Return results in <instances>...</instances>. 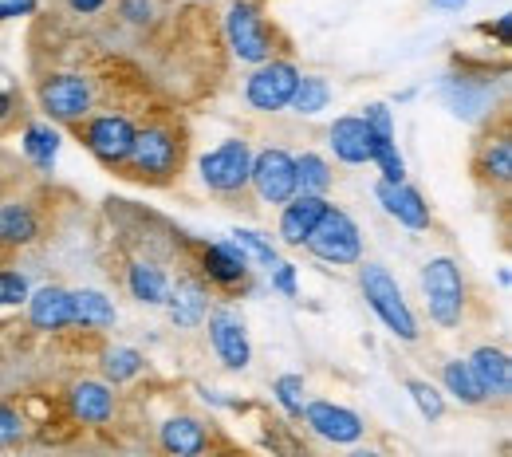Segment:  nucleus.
I'll return each instance as SVG.
<instances>
[{
	"label": "nucleus",
	"instance_id": "obj_1",
	"mask_svg": "<svg viewBox=\"0 0 512 457\" xmlns=\"http://www.w3.org/2000/svg\"><path fill=\"white\" fill-rule=\"evenodd\" d=\"M186 154H190L186 127L178 119L162 115V119L138 123L130 158L119 174L130 178V182H138V186H174L182 178Z\"/></svg>",
	"mask_w": 512,
	"mask_h": 457
},
{
	"label": "nucleus",
	"instance_id": "obj_2",
	"mask_svg": "<svg viewBox=\"0 0 512 457\" xmlns=\"http://www.w3.org/2000/svg\"><path fill=\"white\" fill-rule=\"evenodd\" d=\"M359 292H363L367 308L383 320V327L394 335V339H402V343H418V335H422V331H418V316H414V308L406 304L398 280L386 272L383 264L359 261Z\"/></svg>",
	"mask_w": 512,
	"mask_h": 457
},
{
	"label": "nucleus",
	"instance_id": "obj_3",
	"mask_svg": "<svg viewBox=\"0 0 512 457\" xmlns=\"http://www.w3.org/2000/svg\"><path fill=\"white\" fill-rule=\"evenodd\" d=\"M418 284H422V296H426V312L438 327L465 324V308H469V284H465V272L453 257H434V261L422 264L418 272Z\"/></svg>",
	"mask_w": 512,
	"mask_h": 457
},
{
	"label": "nucleus",
	"instance_id": "obj_4",
	"mask_svg": "<svg viewBox=\"0 0 512 457\" xmlns=\"http://www.w3.org/2000/svg\"><path fill=\"white\" fill-rule=\"evenodd\" d=\"M36 103L44 111L48 123H60V127H75L79 119H87L91 111H99V91H95V79L83 75V71H48L40 83H36Z\"/></svg>",
	"mask_w": 512,
	"mask_h": 457
},
{
	"label": "nucleus",
	"instance_id": "obj_5",
	"mask_svg": "<svg viewBox=\"0 0 512 457\" xmlns=\"http://www.w3.org/2000/svg\"><path fill=\"white\" fill-rule=\"evenodd\" d=\"M134 131H138V123L130 119L127 111H91L87 119H79L71 134L83 142V150L99 162V166H107V170H123L130 158V146H134Z\"/></svg>",
	"mask_w": 512,
	"mask_h": 457
},
{
	"label": "nucleus",
	"instance_id": "obj_6",
	"mask_svg": "<svg viewBox=\"0 0 512 457\" xmlns=\"http://www.w3.org/2000/svg\"><path fill=\"white\" fill-rule=\"evenodd\" d=\"M225 40L241 64H268L280 52V32L264 20V12L253 0H233L225 8Z\"/></svg>",
	"mask_w": 512,
	"mask_h": 457
},
{
	"label": "nucleus",
	"instance_id": "obj_7",
	"mask_svg": "<svg viewBox=\"0 0 512 457\" xmlns=\"http://www.w3.org/2000/svg\"><path fill=\"white\" fill-rule=\"evenodd\" d=\"M304 249L316 261L331 264V268H351L363 261V229L355 225V217L339 205H327L320 225L312 229V237L304 241Z\"/></svg>",
	"mask_w": 512,
	"mask_h": 457
},
{
	"label": "nucleus",
	"instance_id": "obj_8",
	"mask_svg": "<svg viewBox=\"0 0 512 457\" xmlns=\"http://www.w3.org/2000/svg\"><path fill=\"white\" fill-rule=\"evenodd\" d=\"M197 174H201L209 194L241 197L249 190V174H253V146L245 138H225L221 146L201 154Z\"/></svg>",
	"mask_w": 512,
	"mask_h": 457
},
{
	"label": "nucleus",
	"instance_id": "obj_9",
	"mask_svg": "<svg viewBox=\"0 0 512 457\" xmlns=\"http://www.w3.org/2000/svg\"><path fill=\"white\" fill-rule=\"evenodd\" d=\"M300 67L292 64V60H268V64H260L245 79V103L260 111V115H276V111H288V103H292V95H296V83H300Z\"/></svg>",
	"mask_w": 512,
	"mask_h": 457
},
{
	"label": "nucleus",
	"instance_id": "obj_10",
	"mask_svg": "<svg viewBox=\"0 0 512 457\" xmlns=\"http://www.w3.org/2000/svg\"><path fill=\"white\" fill-rule=\"evenodd\" d=\"M249 190L264 205H284L296 197V154L284 146H264L253 154V174H249Z\"/></svg>",
	"mask_w": 512,
	"mask_h": 457
},
{
	"label": "nucleus",
	"instance_id": "obj_11",
	"mask_svg": "<svg viewBox=\"0 0 512 457\" xmlns=\"http://www.w3.org/2000/svg\"><path fill=\"white\" fill-rule=\"evenodd\" d=\"M308 434H316L327 446H359L367 438V418L355 414L351 406H339V402H327V398H316L304 406V418Z\"/></svg>",
	"mask_w": 512,
	"mask_h": 457
},
{
	"label": "nucleus",
	"instance_id": "obj_12",
	"mask_svg": "<svg viewBox=\"0 0 512 457\" xmlns=\"http://www.w3.org/2000/svg\"><path fill=\"white\" fill-rule=\"evenodd\" d=\"M205 331H209V347L225 371H245L253 363V343H249V327L241 320V312L213 308L205 316Z\"/></svg>",
	"mask_w": 512,
	"mask_h": 457
},
{
	"label": "nucleus",
	"instance_id": "obj_13",
	"mask_svg": "<svg viewBox=\"0 0 512 457\" xmlns=\"http://www.w3.org/2000/svg\"><path fill=\"white\" fill-rule=\"evenodd\" d=\"M197 276L209 284V288H245L249 276H253V264L249 257L233 245V241H205L197 245Z\"/></svg>",
	"mask_w": 512,
	"mask_h": 457
},
{
	"label": "nucleus",
	"instance_id": "obj_14",
	"mask_svg": "<svg viewBox=\"0 0 512 457\" xmlns=\"http://www.w3.org/2000/svg\"><path fill=\"white\" fill-rule=\"evenodd\" d=\"M64 406L75 426H111L119 414V394L103 379H75L64 394Z\"/></svg>",
	"mask_w": 512,
	"mask_h": 457
},
{
	"label": "nucleus",
	"instance_id": "obj_15",
	"mask_svg": "<svg viewBox=\"0 0 512 457\" xmlns=\"http://www.w3.org/2000/svg\"><path fill=\"white\" fill-rule=\"evenodd\" d=\"M217 430L213 422L197 418V414H170L158 426V450L166 457H205L217 446Z\"/></svg>",
	"mask_w": 512,
	"mask_h": 457
},
{
	"label": "nucleus",
	"instance_id": "obj_16",
	"mask_svg": "<svg viewBox=\"0 0 512 457\" xmlns=\"http://www.w3.org/2000/svg\"><path fill=\"white\" fill-rule=\"evenodd\" d=\"M170 312V324L193 331V327L205 324V316L213 312V288L197 276V272H182L178 280H170V292H166V304Z\"/></svg>",
	"mask_w": 512,
	"mask_h": 457
},
{
	"label": "nucleus",
	"instance_id": "obj_17",
	"mask_svg": "<svg viewBox=\"0 0 512 457\" xmlns=\"http://www.w3.org/2000/svg\"><path fill=\"white\" fill-rule=\"evenodd\" d=\"M473 178L489 190H509L512 182V138L509 131H489L473 146Z\"/></svg>",
	"mask_w": 512,
	"mask_h": 457
},
{
	"label": "nucleus",
	"instance_id": "obj_18",
	"mask_svg": "<svg viewBox=\"0 0 512 457\" xmlns=\"http://www.w3.org/2000/svg\"><path fill=\"white\" fill-rule=\"evenodd\" d=\"M44 233L36 197H0V249H28Z\"/></svg>",
	"mask_w": 512,
	"mask_h": 457
},
{
	"label": "nucleus",
	"instance_id": "obj_19",
	"mask_svg": "<svg viewBox=\"0 0 512 457\" xmlns=\"http://www.w3.org/2000/svg\"><path fill=\"white\" fill-rule=\"evenodd\" d=\"M375 197L386 209V217H394L402 229H430L434 225V213H430V201L422 197V190H414L410 182H379L375 186Z\"/></svg>",
	"mask_w": 512,
	"mask_h": 457
},
{
	"label": "nucleus",
	"instance_id": "obj_20",
	"mask_svg": "<svg viewBox=\"0 0 512 457\" xmlns=\"http://www.w3.org/2000/svg\"><path fill=\"white\" fill-rule=\"evenodd\" d=\"M28 324L44 335H60L67 327H75V304H71V288L64 284H44L28 296Z\"/></svg>",
	"mask_w": 512,
	"mask_h": 457
},
{
	"label": "nucleus",
	"instance_id": "obj_21",
	"mask_svg": "<svg viewBox=\"0 0 512 457\" xmlns=\"http://www.w3.org/2000/svg\"><path fill=\"white\" fill-rule=\"evenodd\" d=\"M469 371H473V379H477V387L485 391V402H509L512 394V359L505 347H493V343H485V347H477L469 359Z\"/></svg>",
	"mask_w": 512,
	"mask_h": 457
},
{
	"label": "nucleus",
	"instance_id": "obj_22",
	"mask_svg": "<svg viewBox=\"0 0 512 457\" xmlns=\"http://www.w3.org/2000/svg\"><path fill=\"white\" fill-rule=\"evenodd\" d=\"M327 197H316V194H296L292 201H284L280 205V221H276V229H280V241L288 245V249H304V241L312 237V229L320 225V217L327 213Z\"/></svg>",
	"mask_w": 512,
	"mask_h": 457
},
{
	"label": "nucleus",
	"instance_id": "obj_23",
	"mask_svg": "<svg viewBox=\"0 0 512 457\" xmlns=\"http://www.w3.org/2000/svg\"><path fill=\"white\" fill-rule=\"evenodd\" d=\"M442 99L457 119H481L485 111H493V83H481L473 75H446L442 79Z\"/></svg>",
	"mask_w": 512,
	"mask_h": 457
},
{
	"label": "nucleus",
	"instance_id": "obj_24",
	"mask_svg": "<svg viewBox=\"0 0 512 457\" xmlns=\"http://www.w3.org/2000/svg\"><path fill=\"white\" fill-rule=\"evenodd\" d=\"M123 284H127L130 300H138L142 308H162L166 292H170V272L154 257H134V261H127Z\"/></svg>",
	"mask_w": 512,
	"mask_h": 457
},
{
	"label": "nucleus",
	"instance_id": "obj_25",
	"mask_svg": "<svg viewBox=\"0 0 512 457\" xmlns=\"http://www.w3.org/2000/svg\"><path fill=\"white\" fill-rule=\"evenodd\" d=\"M331 154L343 162V166H367L371 162V131L363 123V115H339L331 123Z\"/></svg>",
	"mask_w": 512,
	"mask_h": 457
},
{
	"label": "nucleus",
	"instance_id": "obj_26",
	"mask_svg": "<svg viewBox=\"0 0 512 457\" xmlns=\"http://www.w3.org/2000/svg\"><path fill=\"white\" fill-rule=\"evenodd\" d=\"M71 304H75V327H83V331H107L119 324L115 300L95 288H71Z\"/></svg>",
	"mask_w": 512,
	"mask_h": 457
},
{
	"label": "nucleus",
	"instance_id": "obj_27",
	"mask_svg": "<svg viewBox=\"0 0 512 457\" xmlns=\"http://www.w3.org/2000/svg\"><path fill=\"white\" fill-rule=\"evenodd\" d=\"M20 150H24V158L40 174H52L56 170V158H60V131L52 123H28L24 134H20Z\"/></svg>",
	"mask_w": 512,
	"mask_h": 457
},
{
	"label": "nucleus",
	"instance_id": "obj_28",
	"mask_svg": "<svg viewBox=\"0 0 512 457\" xmlns=\"http://www.w3.org/2000/svg\"><path fill=\"white\" fill-rule=\"evenodd\" d=\"M442 394H449V398H457L461 406H489L485 402V391L477 387V379H473V371H469V363L465 359H446L442 363V387H438Z\"/></svg>",
	"mask_w": 512,
	"mask_h": 457
},
{
	"label": "nucleus",
	"instance_id": "obj_29",
	"mask_svg": "<svg viewBox=\"0 0 512 457\" xmlns=\"http://www.w3.org/2000/svg\"><path fill=\"white\" fill-rule=\"evenodd\" d=\"M99 371H103V383L107 387H123V383L138 379L146 371V355L138 347H107L99 355Z\"/></svg>",
	"mask_w": 512,
	"mask_h": 457
},
{
	"label": "nucleus",
	"instance_id": "obj_30",
	"mask_svg": "<svg viewBox=\"0 0 512 457\" xmlns=\"http://www.w3.org/2000/svg\"><path fill=\"white\" fill-rule=\"evenodd\" d=\"M331 186H335V170H331V162L323 154H316V150L296 154V194L327 197Z\"/></svg>",
	"mask_w": 512,
	"mask_h": 457
},
{
	"label": "nucleus",
	"instance_id": "obj_31",
	"mask_svg": "<svg viewBox=\"0 0 512 457\" xmlns=\"http://www.w3.org/2000/svg\"><path fill=\"white\" fill-rule=\"evenodd\" d=\"M296 115H304V119H312V115H323L327 107H331V83L323 79V75H300V83H296V95H292V103H288Z\"/></svg>",
	"mask_w": 512,
	"mask_h": 457
},
{
	"label": "nucleus",
	"instance_id": "obj_32",
	"mask_svg": "<svg viewBox=\"0 0 512 457\" xmlns=\"http://www.w3.org/2000/svg\"><path fill=\"white\" fill-rule=\"evenodd\" d=\"M28 434H32L28 414H24L16 402L0 398V454H4V450H20V446L28 442Z\"/></svg>",
	"mask_w": 512,
	"mask_h": 457
},
{
	"label": "nucleus",
	"instance_id": "obj_33",
	"mask_svg": "<svg viewBox=\"0 0 512 457\" xmlns=\"http://www.w3.org/2000/svg\"><path fill=\"white\" fill-rule=\"evenodd\" d=\"M272 398L280 402V410H284L292 422H300V418H304V406H308V379H304V375H280V379L272 383Z\"/></svg>",
	"mask_w": 512,
	"mask_h": 457
},
{
	"label": "nucleus",
	"instance_id": "obj_34",
	"mask_svg": "<svg viewBox=\"0 0 512 457\" xmlns=\"http://www.w3.org/2000/svg\"><path fill=\"white\" fill-rule=\"evenodd\" d=\"M233 245L249 257V264H260V268H276L280 264V253H276V245L264 237V233H256V229H233Z\"/></svg>",
	"mask_w": 512,
	"mask_h": 457
},
{
	"label": "nucleus",
	"instance_id": "obj_35",
	"mask_svg": "<svg viewBox=\"0 0 512 457\" xmlns=\"http://www.w3.org/2000/svg\"><path fill=\"white\" fill-rule=\"evenodd\" d=\"M406 391H410L414 406L422 410L426 422H442L446 418V394L438 391L430 379H406Z\"/></svg>",
	"mask_w": 512,
	"mask_h": 457
},
{
	"label": "nucleus",
	"instance_id": "obj_36",
	"mask_svg": "<svg viewBox=\"0 0 512 457\" xmlns=\"http://www.w3.org/2000/svg\"><path fill=\"white\" fill-rule=\"evenodd\" d=\"M28 296H32L28 276L16 268H0V308H20L28 304Z\"/></svg>",
	"mask_w": 512,
	"mask_h": 457
},
{
	"label": "nucleus",
	"instance_id": "obj_37",
	"mask_svg": "<svg viewBox=\"0 0 512 457\" xmlns=\"http://www.w3.org/2000/svg\"><path fill=\"white\" fill-rule=\"evenodd\" d=\"M24 119V95L16 87H0V134H8Z\"/></svg>",
	"mask_w": 512,
	"mask_h": 457
},
{
	"label": "nucleus",
	"instance_id": "obj_38",
	"mask_svg": "<svg viewBox=\"0 0 512 457\" xmlns=\"http://www.w3.org/2000/svg\"><path fill=\"white\" fill-rule=\"evenodd\" d=\"M363 123L375 138H394V115H390L386 103H367L363 107Z\"/></svg>",
	"mask_w": 512,
	"mask_h": 457
},
{
	"label": "nucleus",
	"instance_id": "obj_39",
	"mask_svg": "<svg viewBox=\"0 0 512 457\" xmlns=\"http://www.w3.org/2000/svg\"><path fill=\"white\" fill-rule=\"evenodd\" d=\"M154 0H123V20L134 28H150L154 24Z\"/></svg>",
	"mask_w": 512,
	"mask_h": 457
},
{
	"label": "nucleus",
	"instance_id": "obj_40",
	"mask_svg": "<svg viewBox=\"0 0 512 457\" xmlns=\"http://www.w3.org/2000/svg\"><path fill=\"white\" fill-rule=\"evenodd\" d=\"M268 276H272V288H276L280 296H288V300H296V296H300V288H296V264L280 261Z\"/></svg>",
	"mask_w": 512,
	"mask_h": 457
},
{
	"label": "nucleus",
	"instance_id": "obj_41",
	"mask_svg": "<svg viewBox=\"0 0 512 457\" xmlns=\"http://www.w3.org/2000/svg\"><path fill=\"white\" fill-rule=\"evenodd\" d=\"M40 8V0H0V24L4 20H20V16H32Z\"/></svg>",
	"mask_w": 512,
	"mask_h": 457
},
{
	"label": "nucleus",
	"instance_id": "obj_42",
	"mask_svg": "<svg viewBox=\"0 0 512 457\" xmlns=\"http://www.w3.org/2000/svg\"><path fill=\"white\" fill-rule=\"evenodd\" d=\"M485 32H489V36H497V40L509 48L512 44V16L509 12H505V16H497V24H485Z\"/></svg>",
	"mask_w": 512,
	"mask_h": 457
},
{
	"label": "nucleus",
	"instance_id": "obj_43",
	"mask_svg": "<svg viewBox=\"0 0 512 457\" xmlns=\"http://www.w3.org/2000/svg\"><path fill=\"white\" fill-rule=\"evenodd\" d=\"M67 8H71L75 16H95V12L107 8V0H67Z\"/></svg>",
	"mask_w": 512,
	"mask_h": 457
},
{
	"label": "nucleus",
	"instance_id": "obj_44",
	"mask_svg": "<svg viewBox=\"0 0 512 457\" xmlns=\"http://www.w3.org/2000/svg\"><path fill=\"white\" fill-rule=\"evenodd\" d=\"M469 0H430V8H442V12H461Z\"/></svg>",
	"mask_w": 512,
	"mask_h": 457
},
{
	"label": "nucleus",
	"instance_id": "obj_45",
	"mask_svg": "<svg viewBox=\"0 0 512 457\" xmlns=\"http://www.w3.org/2000/svg\"><path fill=\"white\" fill-rule=\"evenodd\" d=\"M205 457H245V454H241V450H233V446H221V442H217Z\"/></svg>",
	"mask_w": 512,
	"mask_h": 457
},
{
	"label": "nucleus",
	"instance_id": "obj_46",
	"mask_svg": "<svg viewBox=\"0 0 512 457\" xmlns=\"http://www.w3.org/2000/svg\"><path fill=\"white\" fill-rule=\"evenodd\" d=\"M347 457H386V454H383V450H371V446H355Z\"/></svg>",
	"mask_w": 512,
	"mask_h": 457
},
{
	"label": "nucleus",
	"instance_id": "obj_47",
	"mask_svg": "<svg viewBox=\"0 0 512 457\" xmlns=\"http://www.w3.org/2000/svg\"><path fill=\"white\" fill-rule=\"evenodd\" d=\"M4 190H8V174H4V166H0V197H4Z\"/></svg>",
	"mask_w": 512,
	"mask_h": 457
}]
</instances>
